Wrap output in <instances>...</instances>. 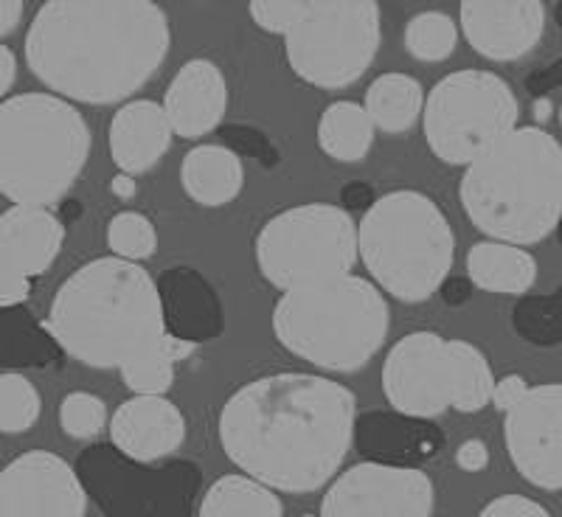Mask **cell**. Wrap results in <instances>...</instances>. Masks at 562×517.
I'll return each mask as SVG.
<instances>
[{
  "label": "cell",
  "instance_id": "cell-35",
  "mask_svg": "<svg viewBox=\"0 0 562 517\" xmlns=\"http://www.w3.org/2000/svg\"><path fill=\"white\" fill-rule=\"evenodd\" d=\"M175 369L178 366L155 346V349L144 351L130 363H124L122 380L133 394L138 396H167V391L175 385Z\"/></svg>",
  "mask_w": 562,
  "mask_h": 517
},
{
  "label": "cell",
  "instance_id": "cell-32",
  "mask_svg": "<svg viewBox=\"0 0 562 517\" xmlns=\"http://www.w3.org/2000/svg\"><path fill=\"white\" fill-rule=\"evenodd\" d=\"M43 414V400L20 371L0 374V434H26Z\"/></svg>",
  "mask_w": 562,
  "mask_h": 517
},
{
  "label": "cell",
  "instance_id": "cell-36",
  "mask_svg": "<svg viewBox=\"0 0 562 517\" xmlns=\"http://www.w3.org/2000/svg\"><path fill=\"white\" fill-rule=\"evenodd\" d=\"M220 133H223L225 147L231 153H237L239 158L256 160L265 169H273L279 164V147H276L270 135L262 133V130L245 127V124H225V127H220Z\"/></svg>",
  "mask_w": 562,
  "mask_h": 517
},
{
  "label": "cell",
  "instance_id": "cell-19",
  "mask_svg": "<svg viewBox=\"0 0 562 517\" xmlns=\"http://www.w3.org/2000/svg\"><path fill=\"white\" fill-rule=\"evenodd\" d=\"M355 445L366 461L389 467H416L434 461L445 448V436L434 419L396 414V411H366L355 416Z\"/></svg>",
  "mask_w": 562,
  "mask_h": 517
},
{
  "label": "cell",
  "instance_id": "cell-27",
  "mask_svg": "<svg viewBox=\"0 0 562 517\" xmlns=\"http://www.w3.org/2000/svg\"><path fill=\"white\" fill-rule=\"evenodd\" d=\"M374 124L363 104L351 99H338L321 113L318 127H315V141L321 153L333 158L335 164H360L369 158L374 147Z\"/></svg>",
  "mask_w": 562,
  "mask_h": 517
},
{
  "label": "cell",
  "instance_id": "cell-8",
  "mask_svg": "<svg viewBox=\"0 0 562 517\" xmlns=\"http://www.w3.org/2000/svg\"><path fill=\"white\" fill-rule=\"evenodd\" d=\"M254 256L262 279L281 293L340 279L358 265V223L335 203L290 205L259 228Z\"/></svg>",
  "mask_w": 562,
  "mask_h": 517
},
{
  "label": "cell",
  "instance_id": "cell-15",
  "mask_svg": "<svg viewBox=\"0 0 562 517\" xmlns=\"http://www.w3.org/2000/svg\"><path fill=\"white\" fill-rule=\"evenodd\" d=\"M88 495L74 464L29 450L0 470V517H85Z\"/></svg>",
  "mask_w": 562,
  "mask_h": 517
},
{
  "label": "cell",
  "instance_id": "cell-37",
  "mask_svg": "<svg viewBox=\"0 0 562 517\" xmlns=\"http://www.w3.org/2000/svg\"><path fill=\"white\" fill-rule=\"evenodd\" d=\"M299 12L301 0H250L248 3V14L256 23V29H262L268 34H279V37L288 34Z\"/></svg>",
  "mask_w": 562,
  "mask_h": 517
},
{
  "label": "cell",
  "instance_id": "cell-43",
  "mask_svg": "<svg viewBox=\"0 0 562 517\" xmlns=\"http://www.w3.org/2000/svg\"><path fill=\"white\" fill-rule=\"evenodd\" d=\"M374 192H371V186L366 183H349L344 189V194H340V209L346 211V214H351V211H369V205L374 203Z\"/></svg>",
  "mask_w": 562,
  "mask_h": 517
},
{
  "label": "cell",
  "instance_id": "cell-39",
  "mask_svg": "<svg viewBox=\"0 0 562 517\" xmlns=\"http://www.w3.org/2000/svg\"><path fill=\"white\" fill-rule=\"evenodd\" d=\"M32 295V279L14 273L9 265L0 262V310L26 304Z\"/></svg>",
  "mask_w": 562,
  "mask_h": 517
},
{
  "label": "cell",
  "instance_id": "cell-47",
  "mask_svg": "<svg viewBox=\"0 0 562 517\" xmlns=\"http://www.w3.org/2000/svg\"><path fill=\"white\" fill-rule=\"evenodd\" d=\"M110 192L115 194L119 200H130L138 194V183H135V178H130V175H115L113 183H110Z\"/></svg>",
  "mask_w": 562,
  "mask_h": 517
},
{
  "label": "cell",
  "instance_id": "cell-44",
  "mask_svg": "<svg viewBox=\"0 0 562 517\" xmlns=\"http://www.w3.org/2000/svg\"><path fill=\"white\" fill-rule=\"evenodd\" d=\"M26 18V3L23 0H0V40L18 32Z\"/></svg>",
  "mask_w": 562,
  "mask_h": 517
},
{
  "label": "cell",
  "instance_id": "cell-2",
  "mask_svg": "<svg viewBox=\"0 0 562 517\" xmlns=\"http://www.w3.org/2000/svg\"><path fill=\"white\" fill-rule=\"evenodd\" d=\"M169 48L172 23L153 0H45L23 54L45 93L122 108L164 68Z\"/></svg>",
  "mask_w": 562,
  "mask_h": 517
},
{
  "label": "cell",
  "instance_id": "cell-10",
  "mask_svg": "<svg viewBox=\"0 0 562 517\" xmlns=\"http://www.w3.org/2000/svg\"><path fill=\"white\" fill-rule=\"evenodd\" d=\"M520 102L512 85L492 70L464 68L441 77L425 93L422 133L430 153L448 167H467L518 127Z\"/></svg>",
  "mask_w": 562,
  "mask_h": 517
},
{
  "label": "cell",
  "instance_id": "cell-45",
  "mask_svg": "<svg viewBox=\"0 0 562 517\" xmlns=\"http://www.w3.org/2000/svg\"><path fill=\"white\" fill-rule=\"evenodd\" d=\"M14 79H18V57H14L9 45L0 43V104L9 99Z\"/></svg>",
  "mask_w": 562,
  "mask_h": 517
},
{
  "label": "cell",
  "instance_id": "cell-11",
  "mask_svg": "<svg viewBox=\"0 0 562 517\" xmlns=\"http://www.w3.org/2000/svg\"><path fill=\"white\" fill-rule=\"evenodd\" d=\"M74 470L104 517H189L200 492L194 461H135L110 441L85 448Z\"/></svg>",
  "mask_w": 562,
  "mask_h": 517
},
{
  "label": "cell",
  "instance_id": "cell-5",
  "mask_svg": "<svg viewBox=\"0 0 562 517\" xmlns=\"http://www.w3.org/2000/svg\"><path fill=\"white\" fill-rule=\"evenodd\" d=\"M270 326L293 358L321 371L351 374L366 369L389 340L391 307L369 279L349 273L284 290Z\"/></svg>",
  "mask_w": 562,
  "mask_h": 517
},
{
  "label": "cell",
  "instance_id": "cell-17",
  "mask_svg": "<svg viewBox=\"0 0 562 517\" xmlns=\"http://www.w3.org/2000/svg\"><path fill=\"white\" fill-rule=\"evenodd\" d=\"M164 113L175 135L198 141L223 127L228 110V82L217 63L198 57L180 65L164 97Z\"/></svg>",
  "mask_w": 562,
  "mask_h": 517
},
{
  "label": "cell",
  "instance_id": "cell-12",
  "mask_svg": "<svg viewBox=\"0 0 562 517\" xmlns=\"http://www.w3.org/2000/svg\"><path fill=\"white\" fill-rule=\"evenodd\" d=\"M436 486L416 467L360 461L326 486L318 517H434Z\"/></svg>",
  "mask_w": 562,
  "mask_h": 517
},
{
  "label": "cell",
  "instance_id": "cell-9",
  "mask_svg": "<svg viewBox=\"0 0 562 517\" xmlns=\"http://www.w3.org/2000/svg\"><path fill=\"white\" fill-rule=\"evenodd\" d=\"M383 43V12L374 0H301L284 34V57L301 82L344 90L371 68Z\"/></svg>",
  "mask_w": 562,
  "mask_h": 517
},
{
  "label": "cell",
  "instance_id": "cell-38",
  "mask_svg": "<svg viewBox=\"0 0 562 517\" xmlns=\"http://www.w3.org/2000/svg\"><path fill=\"white\" fill-rule=\"evenodd\" d=\"M475 517H551V512L526 495H501L490 501Z\"/></svg>",
  "mask_w": 562,
  "mask_h": 517
},
{
  "label": "cell",
  "instance_id": "cell-34",
  "mask_svg": "<svg viewBox=\"0 0 562 517\" xmlns=\"http://www.w3.org/2000/svg\"><path fill=\"white\" fill-rule=\"evenodd\" d=\"M59 428L77 441H93L108 428V405L90 391H70L59 403Z\"/></svg>",
  "mask_w": 562,
  "mask_h": 517
},
{
  "label": "cell",
  "instance_id": "cell-22",
  "mask_svg": "<svg viewBox=\"0 0 562 517\" xmlns=\"http://www.w3.org/2000/svg\"><path fill=\"white\" fill-rule=\"evenodd\" d=\"M65 243V223L52 209L12 205L0 214V262L34 279L52 270Z\"/></svg>",
  "mask_w": 562,
  "mask_h": 517
},
{
  "label": "cell",
  "instance_id": "cell-6",
  "mask_svg": "<svg viewBox=\"0 0 562 517\" xmlns=\"http://www.w3.org/2000/svg\"><path fill=\"white\" fill-rule=\"evenodd\" d=\"M93 149L77 104L34 90L0 104V194L12 205L52 209L77 186Z\"/></svg>",
  "mask_w": 562,
  "mask_h": 517
},
{
  "label": "cell",
  "instance_id": "cell-41",
  "mask_svg": "<svg viewBox=\"0 0 562 517\" xmlns=\"http://www.w3.org/2000/svg\"><path fill=\"white\" fill-rule=\"evenodd\" d=\"M456 464L464 473H481L490 464V448L481 439H467L459 450H456Z\"/></svg>",
  "mask_w": 562,
  "mask_h": 517
},
{
  "label": "cell",
  "instance_id": "cell-31",
  "mask_svg": "<svg viewBox=\"0 0 562 517\" xmlns=\"http://www.w3.org/2000/svg\"><path fill=\"white\" fill-rule=\"evenodd\" d=\"M459 45V26L450 14L428 9L408 20L405 26V52L419 63H445Z\"/></svg>",
  "mask_w": 562,
  "mask_h": 517
},
{
  "label": "cell",
  "instance_id": "cell-42",
  "mask_svg": "<svg viewBox=\"0 0 562 517\" xmlns=\"http://www.w3.org/2000/svg\"><path fill=\"white\" fill-rule=\"evenodd\" d=\"M439 293H441V299H445V304H448V307H464L467 301L473 299L475 288L470 284V279H467V276L450 273L448 279L441 281Z\"/></svg>",
  "mask_w": 562,
  "mask_h": 517
},
{
  "label": "cell",
  "instance_id": "cell-24",
  "mask_svg": "<svg viewBox=\"0 0 562 517\" xmlns=\"http://www.w3.org/2000/svg\"><path fill=\"white\" fill-rule=\"evenodd\" d=\"M464 268L467 279L475 290L515 295V299L529 293L537 281L535 256L526 248H518V245L495 243V239L475 243L473 248L467 250Z\"/></svg>",
  "mask_w": 562,
  "mask_h": 517
},
{
  "label": "cell",
  "instance_id": "cell-40",
  "mask_svg": "<svg viewBox=\"0 0 562 517\" xmlns=\"http://www.w3.org/2000/svg\"><path fill=\"white\" fill-rule=\"evenodd\" d=\"M526 389L529 385H526V380L520 374H506V378L495 380V385H492L490 405H495V411L506 414V411L520 403V396L526 394Z\"/></svg>",
  "mask_w": 562,
  "mask_h": 517
},
{
  "label": "cell",
  "instance_id": "cell-28",
  "mask_svg": "<svg viewBox=\"0 0 562 517\" xmlns=\"http://www.w3.org/2000/svg\"><path fill=\"white\" fill-rule=\"evenodd\" d=\"M198 517H284V506L270 486L234 473L205 490Z\"/></svg>",
  "mask_w": 562,
  "mask_h": 517
},
{
  "label": "cell",
  "instance_id": "cell-30",
  "mask_svg": "<svg viewBox=\"0 0 562 517\" xmlns=\"http://www.w3.org/2000/svg\"><path fill=\"white\" fill-rule=\"evenodd\" d=\"M512 329L531 346L554 349L562 340V293H526L512 307Z\"/></svg>",
  "mask_w": 562,
  "mask_h": 517
},
{
  "label": "cell",
  "instance_id": "cell-29",
  "mask_svg": "<svg viewBox=\"0 0 562 517\" xmlns=\"http://www.w3.org/2000/svg\"><path fill=\"white\" fill-rule=\"evenodd\" d=\"M450 408L459 414H481L490 405L495 374L484 351L470 340H448Z\"/></svg>",
  "mask_w": 562,
  "mask_h": 517
},
{
  "label": "cell",
  "instance_id": "cell-25",
  "mask_svg": "<svg viewBox=\"0 0 562 517\" xmlns=\"http://www.w3.org/2000/svg\"><path fill=\"white\" fill-rule=\"evenodd\" d=\"M63 358L57 338L26 304L0 310V366L9 371L48 369Z\"/></svg>",
  "mask_w": 562,
  "mask_h": 517
},
{
  "label": "cell",
  "instance_id": "cell-33",
  "mask_svg": "<svg viewBox=\"0 0 562 517\" xmlns=\"http://www.w3.org/2000/svg\"><path fill=\"white\" fill-rule=\"evenodd\" d=\"M110 256L127 259V262H144L158 250V231L155 223L140 211H119L113 214L104 231Z\"/></svg>",
  "mask_w": 562,
  "mask_h": 517
},
{
  "label": "cell",
  "instance_id": "cell-20",
  "mask_svg": "<svg viewBox=\"0 0 562 517\" xmlns=\"http://www.w3.org/2000/svg\"><path fill=\"white\" fill-rule=\"evenodd\" d=\"M160 313L167 333L194 346L211 344L225 329V310L220 293L203 273L189 265L164 270L158 281Z\"/></svg>",
  "mask_w": 562,
  "mask_h": 517
},
{
  "label": "cell",
  "instance_id": "cell-16",
  "mask_svg": "<svg viewBox=\"0 0 562 517\" xmlns=\"http://www.w3.org/2000/svg\"><path fill=\"white\" fill-rule=\"evenodd\" d=\"M549 23L543 0H464L459 32L490 63H515L540 45Z\"/></svg>",
  "mask_w": 562,
  "mask_h": 517
},
{
  "label": "cell",
  "instance_id": "cell-26",
  "mask_svg": "<svg viewBox=\"0 0 562 517\" xmlns=\"http://www.w3.org/2000/svg\"><path fill=\"white\" fill-rule=\"evenodd\" d=\"M422 104H425V88L419 79L389 70L369 85L363 110L369 113L374 130L385 135H403L422 119Z\"/></svg>",
  "mask_w": 562,
  "mask_h": 517
},
{
  "label": "cell",
  "instance_id": "cell-14",
  "mask_svg": "<svg viewBox=\"0 0 562 517\" xmlns=\"http://www.w3.org/2000/svg\"><path fill=\"white\" fill-rule=\"evenodd\" d=\"M383 394L391 411L436 419L450 408L448 338L416 329L396 340L383 363Z\"/></svg>",
  "mask_w": 562,
  "mask_h": 517
},
{
  "label": "cell",
  "instance_id": "cell-49",
  "mask_svg": "<svg viewBox=\"0 0 562 517\" xmlns=\"http://www.w3.org/2000/svg\"><path fill=\"white\" fill-rule=\"evenodd\" d=\"M301 517H318V515H301Z\"/></svg>",
  "mask_w": 562,
  "mask_h": 517
},
{
  "label": "cell",
  "instance_id": "cell-21",
  "mask_svg": "<svg viewBox=\"0 0 562 517\" xmlns=\"http://www.w3.org/2000/svg\"><path fill=\"white\" fill-rule=\"evenodd\" d=\"M172 127L158 102L153 99H130L113 113L108 127L110 158L119 172L138 178L164 160L172 147Z\"/></svg>",
  "mask_w": 562,
  "mask_h": 517
},
{
  "label": "cell",
  "instance_id": "cell-1",
  "mask_svg": "<svg viewBox=\"0 0 562 517\" xmlns=\"http://www.w3.org/2000/svg\"><path fill=\"white\" fill-rule=\"evenodd\" d=\"M358 400L338 380L276 371L239 385L220 408V448L243 475L310 495L338 475L355 439Z\"/></svg>",
  "mask_w": 562,
  "mask_h": 517
},
{
  "label": "cell",
  "instance_id": "cell-7",
  "mask_svg": "<svg viewBox=\"0 0 562 517\" xmlns=\"http://www.w3.org/2000/svg\"><path fill=\"white\" fill-rule=\"evenodd\" d=\"M358 259L380 293L422 304L439 293L456 262V234L430 194L394 189L363 211Z\"/></svg>",
  "mask_w": 562,
  "mask_h": 517
},
{
  "label": "cell",
  "instance_id": "cell-4",
  "mask_svg": "<svg viewBox=\"0 0 562 517\" xmlns=\"http://www.w3.org/2000/svg\"><path fill=\"white\" fill-rule=\"evenodd\" d=\"M464 217L486 239L537 245L562 217V147L543 127H515L467 164L459 183Z\"/></svg>",
  "mask_w": 562,
  "mask_h": 517
},
{
  "label": "cell",
  "instance_id": "cell-3",
  "mask_svg": "<svg viewBox=\"0 0 562 517\" xmlns=\"http://www.w3.org/2000/svg\"><path fill=\"white\" fill-rule=\"evenodd\" d=\"M45 324L63 355L88 369H122L167 333L155 279L119 256L79 265L59 284Z\"/></svg>",
  "mask_w": 562,
  "mask_h": 517
},
{
  "label": "cell",
  "instance_id": "cell-48",
  "mask_svg": "<svg viewBox=\"0 0 562 517\" xmlns=\"http://www.w3.org/2000/svg\"><path fill=\"white\" fill-rule=\"evenodd\" d=\"M535 113H537V119H540V122H546V119H549V115H551V102H549V99H540V102H535Z\"/></svg>",
  "mask_w": 562,
  "mask_h": 517
},
{
  "label": "cell",
  "instance_id": "cell-23",
  "mask_svg": "<svg viewBox=\"0 0 562 517\" xmlns=\"http://www.w3.org/2000/svg\"><path fill=\"white\" fill-rule=\"evenodd\" d=\"M180 186L192 203L203 209H223L243 194L245 164L225 144H198L186 153Z\"/></svg>",
  "mask_w": 562,
  "mask_h": 517
},
{
  "label": "cell",
  "instance_id": "cell-18",
  "mask_svg": "<svg viewBox=\"0 0 562 517\" xmlns=\"http://www.w3.org/2000/svg\"><path fill=\"white\" fill-rule=\"evenodd\" d=\"M110 445L135 461H164L186 441V416L167 396H138L115 408L108 419Z\"/></svg>",
  "mask_w": 562,
  "mask_h": 517
},
{
  "label": "cell",
  "instance_id": "cell-46",
  "mask_svg": "<svg viewBox=\"0 0 562 517\" xmlns=\"http://www.w3.org/2000/svg\"><path fill=\"white\" fill-rule=\"evenodd\" d=\"M158 349L164 351V355H167V358L172 360L175 366H178L180 360L192 358L194 351H198V346H194V344H189V340H180V338H175V335H169V333H164V338H160Z\"/></svg>",
  "mask_w": 562,
  "mask_h": 517
},
{
  "label": "cell",
  "instance_id": "cell-13",
  "mask_svg": "<svg viewBox=\"0 0 562 517\" xmlns=\"http://www.w3.org/2000/svg\"><path fill=\"white\" fill-rule=\"evenodd\" d=\"M504 441L520 479L546 492L562 490V385H529L506 411Z\"/></svg>",
  "mask_w": 562,
  "mask_h": 517
}]
</instances>
